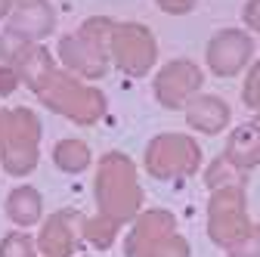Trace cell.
<instances>
[{"label": "cell", "mask_w": 260, "mask_h": 257, "mask_svg": "<svg viewBox=\"0 0 260 257\" xmlns=\"http://www.w3.org/2000/svg\"><path fill=\"white\" fill-rule=\"evenodd\" d=\"M0 257H35V248H31L25 233H13L0 245Z\"/></svg>", "instance_id": "e0dca14e"}, {"label": "cell", "mask_w": 260, "mask_h": 257, "mask_svg": "<svg viewBox=\"0 0 260 257\" xmlns=\"http://www.w3.org/2000/svg\"><path fill=\"white\" fill-rule=\"evenodd\" d=\"M112 53L127 75H143L155 62L152 31H146L143 25H118L112 31Z\"/></svg>", "instance_id": "ba28073f"}, {"label": "cell", "mask_w": 260, "mask_h": 257, "mask_svg": "<svg viewBox=\"0 0 260 257\" xmlns=\"http://www.w3.org/2000/svg\"><path fill=\"white\" fill-rule=\"evenodd\" d=\"M202 162V152L189 137H177V134H165L152 140L149 152H146V168L152 177H189L199 171Z\"/></svg>", "instance_id": "52a82bcc"}, {"label": "cell", "mask_w": 260, "mask_h": 257, "mask_svg": "<svg viewBox=\"0 0 260 257\" xmlns=\"http://www.w3.org/2000/svg\"><path fill=\"white\" fill-rule=\"evenodd\" d=\"M158 7L165 13H189L195 7V0H158Z\"/></svg>", "instance_id": "44dd1931"}, {"label": "cell", "mask_w": 260, "mask_h": 257, "mask_svg": "<svg viewBox=\"0 0 260 257\" xmlns=\"http://www.w3.org/2000/svg\"><path fill=\"white\" fill-rule=\"evenodd\" d=\"M245 22L251 28H260V0H251V4L245 7Z\"/></svg>", "instance_id": "7402d4cb"}, {"label": "cell", "mask_w": 260, "mask_h": 257, "mask_svg": "<svg viewBox=\"0 0 260 257\" xmlns=\"http://www.w3.org/2000/svg\"><path fill=\"white\" fill-rule=\"evenodd\" d=\"M72 242H75V236L69 233V214L50 217V223H47L44 233H41L44 254H50V257H69L72 254Z\"/></svg>", "instance_id": "5bb4252c"}, {"label": "cell", "mask_w": 260, "mask_h": 257, "mask_svg": "<svg viewBox=\"0 0 260 257\" xmlns=\"http://www.w3.org/2000/svg\"><path fill=\"white\" fill-rule=\"evenodd\" d=\"M90 162V152L84 143H75V140H65L56 146V165L62 171H84Z\"/></svg>", "instance_id": "2e32d148"}, {"label": "cell", "mask_w": 260, "mask_h": 257, "mask_svg": "<svg viewBox=\"0 0 260 257\" xmlns=\"http://www.w3.org/2000/svg\"><path fill=\"white\" fill-rule=\"evenodd\" d=\"M50 28H53V10L44 0H16L13 4L7 35H13L19 41H38V38L50 35Z\"/></svg>", "instance_id": "8fae6325"}, {"label": "cell", "mask_w": 260, "mask_h": 257, "mask_svg": "<svg viewBox=\"0 0 260 257\" xmlns=\"http://www.w3.org/2000/svg\"><path fill=\"white\" fill-rule=\"evenodd\" d=\"M96 196L112 220H124L137 211L140 205V189L134 183V168L124 155H106L96 177Z\"/></svg>", "instance_id": "6da1fadb"}, {"label": "cell", "mask_w": 260, "mask_h": 257, "mask_svg": "<svg viewBox=\"0 0 260 257\" xmlns=\"http://www.w3.org/2000/svg\"><path fill=\"white\" fill-rule=\"evenodd\" d=\"M202 87V69L195 62H186V59H177L171 66L155 78V93L161 106L168 109H180L183 103H189V96Z\"/></svg>", "instance_id": "30bf717a"}, {"label": "cell", "mask_w": 260, "mask_h": 257, "mask_svg": "<svg viewBox=\"0 0 260 257\" xmlns=\"http://www.w3.org/2000/svg\"><path fill=\"white\" fill-rule=\"evenodd\" d=\"M242 100L248 103V109H257L260 112V62L251 69V75H248V84H245V90H242Z\"/></svg>", "instance_id": "ffe728a7"}, {"label": "cell", "mask_w": 260, "mask_h": 257, "mask_svg": "<svg viewBox=\"0 0 260 257\" xmlns=\"http://www.w3.org/2000/svg\"><path fill=\"white\" fill-rule=\"evenodd\" d=\"M106 31H115L112 22L106 19H93L81 28V35L75 38H65L59 44V53L62 59L69 62L72 69H78L81 75L87 78H100L106 72Z\"/></svg>", "instance_id": "8992f818"}, {"label": "cell", "mask_w": 260, "mask_h": 257, "mask_svg": "<svg viewBox=\"0 0 260 257\" xmlns=\"http://www.w3.org/2000/svg\"><path fill=\"white\" fill-rule=\"evenodd\" d=\"M251 50H254L251 35H245V31H239V28H226L208 44V66L220 78L239 75L248 66Z\"/></svg>", "instance_id": "9c48e42d"}, {"label": "cell", "mask_w": 260, "mask_h": 257, "mask_svg": "<svg viewBox=\"0 0 260 257\" xmlns=\"http://www.w3.org/2000/svg\"><path fill=\"white\" fill-rule=\"evenodd\" d=\"M7 211L16 223H22V227H28V223H35L41 217V196L35 189H16L10 202H7Z\"/></svg>", "instance_id": "9a60e30c"}, {"label": "cell", "mask_w": 260, "mask_h": 257, "mask_svg": "<svg viewBox=\"0 0 260 257\" xmlns=\"http://www.w3.org/2000/svg\"><path fill=\"white\" fill-rule=\"evenodd\" d=\"M208 233L217 245L233 248L251 233V223L245 214V189L242 183L236 186H223L214 192L211 208H208Z\"/></svg>", "instance_id": "3957f363"}, {"label": "cell", "mask_w": 260, "mask_h": 257, "mask_svg": "<svg viewBox=\"0 0 260 257\" xmlns=\"http://www.w3.org/2000/svg\"><path fill=\"white\" fill-rule=\"evenodd\" d=\"M16 90V75L10 69H0V93H13Z\"/></svg>", "instance_id": "603a6c76"}, {"label": "cell", "mask_w": 260, "mask_h": 257, "mask_svg": "<svg viewBox=\"0 0 260 257\" xmlns=\"http://www.w3.org/2000/svg\"><path fill=\"white\" fill-rule=\"evenodd\" d=\"M186 118L195 131L202 134H220L226 121H230V106L217 96H199V100H192L189 109H186Z\"/></svg>", "instance_id": "4fadbf2b"}, {"label": "cell", "mask_w": 260, "mask_h": 257, "mask_svg": "<svg viewBox=\"0 0 260 257\" xmlns=\"http://www.w3.org/2000/svg\"><path fill=\"white\" fill-rule=\"evenodd\" d=\"M226 251H230V257H260V227H251V233L242 242H236Z\"/></svg>", "instance_id": "d6986e66"}, {"label": "cell", "mask_w": 260, "mask_h": 257, "mask_svg": "<svg viewBox=\"0 0 260 257\" xmlns=\"http://www.w3.org/2000/svg\"><path fill=\"white\" fill-rule=\"evenodd\" d=\"M223 158L236 171H248V168L260 165V124H242V127H236Z\"/></svg>", "instance_id": "7c38bea8"}, {"label": "cell", "mask_w": 260, "mask_h": 257, "mask_svg": "<svg viewBox=\"0 0 260 257\" xmlns=\"http://www.w3.org/2000/svg\"><path fill=\"white\" fill-rule=\"evenodd\" d=\"M87 239L90 242H96V245H112V239H115V220L112 217H103V220H90L87 223Z\"/></svg>", "instance_id": "ac0fdd59"}, {"label": "cell", "mask_w": 260, "mask_h": 257, "mask_svg": "<svg viewBox=\"0 0 260 257\" xmlns=\"http://www.w3.org/2000/svg\"><path fill=\"white\" fill-rule=\"evenodd\" d=\"M130 257H189V245L174 233L171 214H149L137 223L127 239Z\"/></svg>", "instance_id": "5b68a950"}, {"label": "cell", "mask_w": 260, "mask_h": 257, "mask_svg": "<svg viewBox=\"0 0 260 257\" xmlns=\"http://www.w3.org/2000/svg\"><path fill=\"white\" fill-rule=\"evenodd\" d=\"M35 90L44 96V103H50V106L59 109L62 115H69V118H75V121H84V124H90L96 115H103V106H106L100 93L72 84L69 78L56 75L53 69L35 84Z\"/></svg>", "instance_id": "277c9868"}, {"label": "cell", "mask_w": 260, "mask_h": 257, "mask_svg": "<svg viewBox=\"0 0 260 257\" xmlns=\"http://www.w3.org/2000/svg\"><path fill=\"white\" fill-rule=\"evenodd\" d=\"M257 124H260V121H257Z\"/></svg>", "instance_id": "d4e9b609"}, {"label": "cell", "mask_w": 260, "mask_h": 257, "mask_svg": "<svg viewBox=\"0 0 260 257\" xmlns=\"http://www.w3.org/2000/svg\"><path fill=\"white\" fill-rule=\"evenodd\" d=\"M38 121L31 112H0V146H4V168L10 174H25L38 162Z\"/></svg>", "instance_id": "7a4b0ae2"}, {"label": "cell", "mask_w": 260, "mask_h": 257, "mask_svg": "<svg viewBox=\"0 0 260 257\" xmlns=\"http://www.w3.org/2000/svg\"><path fill=\"white\" fill-rule=\"evenodd\" d=\"M7 10H10V0H0V16H7Z\"/></svg>", "instance_id": "cb8c5ba5"}]
</instances>
